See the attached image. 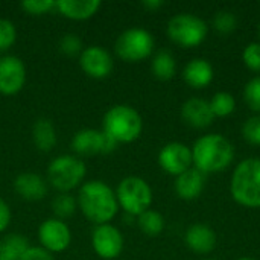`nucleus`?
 <instances>
[{"label": "nucleus", "mask_w": 260, "mask_h": 260, "mask_svg": "<svg viewBox=\"0 0 260 260\" xmlns=\"http://www.w3.org/2000/svg\"><path fill=\"white\" fill-rule=\"evenodd\" d=\"M76 201L85 218L96 225L108 224L119 212L116 190H113L102 180H91L84 183L79 187Z\"/></svg>", "instance_id": "obj_1"}, {"label": "nucleus", "mask_w": 260, "mask_h": 260, "mask_svg": "<svg viewBox=\"0 0 260 260\" xmlns=\"http://www.w3.org/2000/svg\"><path fill=\"white\" fill-rule=\"evenodd\" d=\"M190 149L193 168L204 175L225 171L235 158V148L232 142L225 136L216 133L198 137Z\"/></svg>", "instance_id": "obj_2"}, {"label": "nucleus", "mask_w": 260, "mask_h": 260, "mask_svg": "<svg viewBox=\"0 0 260 260\" xmlns=\"http://www.w3.org/2000/svg\"><path fill=\"white\" fill-rule=\"evenodd\" d=\"M230 193L242 207L260 209V158L251 157L238 163L232 174Z\"/></svg>", "instance_id": "obj_3"}, {"label": "nucleus", "mask_w": 260, "mask_h": 260, "mask_svg": "<svg viewBox=\"0 0 260 260\" xmlns=\"http://www.w3.org/2000/svg\"><path fill=\"white\" fill-rule=\"evenodd\" d=\"M143 129V119L140 113L125 104L113 105L107 110L102 120V131L108 134L117 145L131 143L137 140Z\"/></svg>", "instance_id": "obj_4"}, {"label": "nucleus", "mask_w": 260, "mask_h": 260, "mask_svg": "<svg viewBox=\"0 0 260 260\" xmlns=\"http://www.w3.org/2000/svg\"><path fill=\"white\" fill-rule=\"evenodd\" d=\"M87 174L85 163L75 155H59L47 166V181L61 193H69L78 187Z\"/></svg>", "instance_id": "obj_5"}, {"label": "nucleus", "mask_w": 260, "mask_h": 260, "mask_svg": "<svg viewBox=\"0 0 260 260\" xmlns=\"http://www.w3.org/2000/svg\"><path fill=\"white\" fill-rule=\"evenodd\" d=\"M166 32L175 44L181 47H195L206 40L209 27L201 17L181 12L171 17L166 26Z\"/></svg>", "instance_id": "obj_6"}, {"label": "nucleus", "mask_w": 260, "mask_h": 260, "mask_svg": "<svg viewBox=\"0 0 260 260\" xmlns=\"http://www.w3.org/2000/svg\"><path fill=\"white\" fill-rule=\"evenodd\" d=\"M116 197L119 207H122L128 215L139 216L146 212L152 204V189L140 177H126L123 178L117 189Z\"/></svg>", "instance_id": "obj_7"}, {"label": "nucleus", "mask_w": 260, "mask_h": 260, "mask_svg": "<svg viewBox=\"0 0 260 260\" xmlns=\"http://www.w3.org/2000/svg\"><path fill=\"white\" fill-rule=\"evenodd\" d=\"M154 46L155 41L149 30L143 27H129L117 37L114 50L123 61L139 62L152 53Z\"/></svg>", "instance_id": "obj_8"}, {"label": "nucleus", "mask_w": 260, "mask_h": 260, "mask_svg": "<svg viewBox=\"0 0 260 260\" xmlns=\"http://www.w3.org/2000/svg\"><path fill=\"white\" fill-rule=\"evenodd\" d=\"M117 148V143L102 129L84 128L79 129L72 139V149L79 155L108 154Z\"/></svg>", "instance_id": "obj_9"}, {"label": "nucleus", "mask_w": 260, "mask_h": 260, "mask_svg": "<svg viewBox=\"0 0 260 260\" xmlns=\"http://www.w3.org/2000/svg\"><path fill=\"white\" fill-rule=\"evenodd\" d=\"M158 165L166 174L178 177L193 168L192 149L181 142L166 143L158 152Z\"/></svg>", "instance_id": "obj_10"}, {"label": "nucleus", "mask_w": 260, "mask_h": 260, "mask_svg": "<svg viewBox=\"0 0 260 260\" xmlns=\"http://www.w3.org/2000/svg\"><path fill=\"white\" fill-rule=\"evenodd\" d=\"M91 245L99 257L105 260L117 259L123 251V236L113 224H101L93 230Z\"/></svg>", "instance_id": "obj_11"}, {"label": "nucleus", "mask_w": 260, "mask_h": 260, "mask_svg": "<svg viewBox=\"0 0 260 260\" xmlns=\"http://www.w3.org/2000/svg\"><path fill=\"white\" fill-rule=\"evenodd\" d=\"M38 239L41 247L49 253H61L70 247L72 232L64 221L58 218H52L40 224Z\"/></svg>", "instance_id": "obj_12"}, {"label": "nucleus", "mask_w": 260, "mask_h": 260, "mask_svg": "<svg viewBox=\"0 0 260 260\" xmlns=\"http://www.w3.org/2000/svg\"><path fill=\"white\" fill-rule=\"evenodd\" d=\"M26 82L24 62L15 55L0 56V93L15 94Z\"/></svg>", "instance_id": "obj_13"}, {"label": "nucleus", "mask_w": 260, "mask_h": 260, "mask_svg": "<svg viewBox=\"0 0 260 260\" xmlns=\"http://www.w3.org/2000/svg\"><path fill=\"white\" fill-rule=\"evenodd\" d=\"M79 66L85 75L102 79L107 78L113 70V58L110 52L102 46H88L79 55Z\"/></svg>", "instance_id": "obj_14"}, {"label": "nucleus", "mask_w": 260, "mask_h": 260, "mask_svg": "<svg viewBox=\"0 0 260 260\" xmlns=\"http://www.w3.org/2000/svg\"><path fill=\"white\" fill-rule=\"evenodd\" d=\"M181 119L186 125L203 129L213 123L215 116L210 110V104L201 98H190L181 107Z\"/></svg>", "instance_id": "obj_15"}, {"label": "nucleus", "mask_w": 260, "mask_h": 260, "mask_svg": "<svg viewBox=\"0 0 260 260\" xmlns=\"http://www.w3.org/2000/svg\"><path fill=\"white\" fill-rule=\"evenodd\" d=\"M184 242L189 250L197 254H209L216 248L218 238L212 227L206 224H193L184 233Z\"/></svg>", "instance_id": "obj_16"}, {"label": "nucleus", "mask_w": 260, "mask_h": 260, "mask_svg": "<svg viewBox=\"0 0 260 260\" xmlns=\"http://www.w3.org/2000/svg\"><path fill=\"white\" fill-rule=\"evenodd\" d=\"M204 184H206V175L197 171L195 168H190L189 171L175 177L174 189L178 198L184 201H193L203 193Z\"/></svg>", "instance_id": "obj_17"}, {"label": "nucleus", "mask_w": 260, "mask_h": 260, "mask_svg": "<svg viewBox=\"0 0 260 260\" xmlns=\"http://www.w3.org/2000/svg\"><path fill=\"white\" fill-rule=\"evenodd\" d=\"M15 192L27 201H40L47 195V181L34 172H23L14 180Z\"/></svg>", "instance_id": "obj_18"}, {"label": "nucleus", "mask_w": 260, "mask_h": 260, "mask_svg": "<svg viewBox=\"0 0 260 260\" xmlns=\"http://www.w3.org/2000/svg\"><path fill=\"white\" fill-rule=\"evenodd\" d=\"M213 76H215L213 66L204 58L190 59L183 70V79L192 88L207 87L213 81Z\"/></svg>", "instance_id": "obj_19"}, {"label": "nucleus", "mask_w": 260, "mask_h": 260, "mask_svg": "<svg viewBox=\"0 0 260 260\" xmlns=\"http://www.w3.org/2000/svg\"><path fill=\"white\" fill-rule=\"evenodd\" d=\"M101 8L99 0H56V11L72 20H87Z\"/></svg>", "instance_id": "obj_20"}, {"label": "nucleus", "mask_w": 260, "mask_h": 260, "mask_svg": "<svg viewBox=\"0 0 260 260\" xmlns=\"http://www.w3.org/2000/svg\"><path fill=\"white\" fill-rule=\"evenodd\" d=\"M32 140L37 149L49 152L56 145V131L53 123L47 117H40L32 126Z\"/></svg>", "instance_id": "obj_21"}, {"label": "nucleus", "mask_w": 260, "mask_h": 260, "mask_svg": "<svg viewBox=\"0 0 260 260\" xmlns=\"http://www.w3.org/2000/svg\"><path fill=\"white\" fill-rule=\"evenodd\" d=\"M27 238L11 233L0 239V260H20L29 248Z\"/></svg>", "instance_id": "obj_22"}, {"label": "nucleus", "mask_w": 260, "mask_h": 260, "mask_svg": "<svg viewBox=\"0 0 260 260\" xmlns=\"http://www.w3.org/2000/svg\"><path fill=\"white\" fill-rule=\"evenodd\" d=\"M175 70H177V62L171 52L160 50L154 55L151 61V72L157 79L169 81L171 78H174Z\"/></svg>", "instance_id": "obj_23"}, {"label": "nucleus", "mask_w": 260, "mask_h": 260, "mask_svg": "<svg viewBox=\"0 0 260 260\" xmlns=\"http://www.w3.org/2000/svg\"><path fill=\"white\" fill-rule=\"evenodd\" d=\"M137 225L146 236H158L165 230V218L160 212L148 209L137 216Z\"/></svg>", "instance_id": "obj_24"}, {"label": "nucleus", "mask_w": 260, "mask_h": 260, "mask_svg": "<svg viewBox=\"0 0 260 260\" xmlns=\"http://www.w3.org/2000/svg\"><path fill=\"white\" fill-rule=\"evenodd\" d=\"M210 110L215 117H227L233 114L236 108V99L229 91H218L213 94V98L209 101Z\"/></svg>", "instance_id": "obj_25"}, {"label": "nucleus", "mask_w": 260, "mask_h": 260, "mask_svg": "<svg viewBox=\"0 0 260 260\" xmlns=\"http://www.w3.org/2000/svg\"><path fill=\"white\" fill-rule=\"evenodd\" d=\"M76 207H78V201L70 193H59L52 201V210L55 216L61 221L70 218L76 212Z\"/></svg>", "instance_id": "obj_26"}, {"label": "nucleus", "mask_w": 260, "mask_h": 260, "mask_svg": "<svg viewBox=\"0 0 260 260\" xmlns=\"http://www.w3.org/2000/svg\"><path fill=\"white\" fill-rule=\"evenodd\" d=\"M212 24L219 34H232L238 27V18L232 11L221 9L213 15Z\"/></svg>", "instance_id": "obj_27"}, {"label": "nucleus", "mask_w": 260, "mask_h": 260, "mask_svg": "<svg viewBox=\"0 0 260 260\" xmlns=\"http://www.w3.org/2000/svg\"><path fill=\"white\" fill-rule=\"evenodd\" d=\"M244 99L247 105L254 111L260 114V75L251 78L244 88Z\"/></svg>", "instance_id": "obj_28"}, {"label": "nucleus", "mask_w": 260, "mask_h": 260, "mask_svg": "<svg viewBox=\"0 0 260 260\" xmlns=\"http://www.w3.org/2000/svg\"><path fill=\"white\" fill-rule=\"evenodd\" d=\"M17 40L15 24L8 18H0V52H6Z\"/></svg>", "instance_id": "obj_29"}, {"label": "nucleus", "mask_w": 260, "mask_h": 260, "mask_svg": "<svg viewBox=\"0 0 260 260\" xmlns=\"http://www.w3.org/2000/svg\"><path fill=\"white\" fill-rule=\"evenodd\" d=\"M59 50L66 53L67 56H76L81 55L84 50L82 47V40L76 34H66L59 40Z\"/></svg>", "instance_id": "obj_30"}, {"label": "nucleus", "mask_w": 260, "mask_h": 260, "mask_svg": "<svg viewBox=\"0 0 260 260\" xmlns=\"http://www.w3.org/2000/svg\"><path fill=\"white\" fill-rule=\"evenodd\" d=\"M242 136L250 145L260 146V114H256L244 122Z\"/></svg>", "instance_id": "obj_31"}, {"label": "nucleus", "mask_w": 260, "mask_h": 260, "mask_svg": "<svg viewBox=\"0 0 260 260\" xmlns=\"http://www.w3.org/2000/svg\"><path fill=\"white\" fill-rule=\"evenodd\" d=\"M21 9L32 15H43L52 9H56V0H24L20 3Z\"/></svg>", "instance_id": "obj_32"}, {"label": "nucleus", "mask_w": 260, "mask_h": 260, "mask_svg": "<svg viewBox=\"0 0 260 260\" xmlns=\"http://www.w3.org/2000/svg\"><path fill=\"white\" fill-rule=\"evenodd\" d=\"M242 61L251 72H260V43H250L245 46Z\"/></svg>", "instance_id": "obj_33"}, {"label": "nucleus", "mask_w": 260, "mask_h": 260, "mask_svg": "<svg viewBox=\"0 0 260 260\" xmlns=\"http://www.w3.org/2000/svg\"><path fill=\"white\" fill-rule=\"evenodd\" d=\"M20 260H55V257L43 247H29Z\"/></svg>", "instance_id": "obj_34"}, {"label": "nucleus", "mask_w": 260, "mask_h": 260, "mask_svg": "<svg viewBox=\"0 0 260 260\" xmlns=\"http://www.w3.org/2000/svg\"><path fill=\"white\" fill-rule=\"evenodd\" d=\"M11 219H12V213H11V209L8 206V203L5 200L0 198V233L5 232L9 224H11Z\"/></svg>", "instance_id": "obj_35"}, {"label": "nucleus", "mask_w": 260, "mask_h": 260, "mask_svg": "<svg viewBox=\"0 0 260 260\" xmlns=\"http://www.w3.org/2000/svg\"><path fill=\"white\" fill-rule=\"evenodd\" d=\"M163 5L165 3L161 0H145V2H142V6L146 8V9H149V11H155V9L161 8Z\"/></svg>", "instance_id": "obj_36"}, {"label": "nucleus", "mask_w": 260, "mask_h": 260, "mask_svg": "<svg viewBox=\"0 0 260 260\" xmlns=\"http://www.w3.org/2000/svg\"><path fill=\"white\" fill-rule=\"evenodd\" d=\"M238 260H256V259H253V257H241V259H238Z\"/></svg>", "instance_id": "obj_37"}, {"label": "nucleus", "mask_w": 260, "mask_h": 260, "mask_svg": "<svg viewBox=\"0 0 260 260\" xmlns=\"http://www.w3.org/2000/svg\"><path fill=\"white\" fill-rule=\"evenodd\" d=\"M257 35H259V38H260V23H259V26H257Z\"/></svg>", "instance_id": "obj_38"}, {"label": "nucleus", "mask_w": 260, "mask_h": 260, "mask_svg": "<svg viewBox=\"0 0 260 260\" xmlns=\"http://www.w3.org/2000/svg\"><path fill=\"white\" fill-rule=\"evenodd\" d=\"M201 260H213V259H201Z\"/></svg>", "instance_id": "obj_39"}]
</instances>
